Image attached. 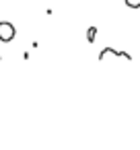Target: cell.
I'll use <instances>...</instances> for the list:
<instances>
[{
	"label": "cell",
	"mask_w": 140,
	"mask_h": 150,
	"mask_svg": "<svg viewBox=\"0 0 140 150\" xmlns=\"http://www.w3.org/2000/svg\"><path fill=\"white\" fill-rule=\"evenodd\" d=\"M15 35H17V29H15L13 23H9V21L0 23V41L2 43H11L15 39Z\"/></svg>",
	"instance_id": "obj_1"
},
{
	"label": "cell",
	"mask_w": 140,
	"mask_h": 150,
	"mask_svg": "<svg viewBox=\"0 0 140 150\" xmlns=\"http://www.w3.org/2000/svg\"><path fill=\"white\" fill-rule=\"evenodd\" d=\"M95 37H97V27H89V31H87V41L93 43Z\"/></svg>",
	"instance_id": "obj_2"
},
{
	"label": "cell",
	"mask_w": 140,
	"mask_h": 150,
	"mask_svg": "<svg viewBox=\"0 0 140 150\" xmlns=\"http://www.w3.org/2000/svg\"><path fill=\"white\" fill-rule=\"evenodd\" d=\"M126 2V6H130V8H140V0H124Z\"/></svg>",
	"instance_id": "obj_3"
}]
</instances>
